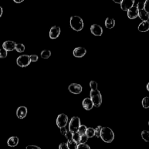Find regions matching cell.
<instances>
[{
    "label": "cell",
    "mask_w": 149,
    "mask_h": 149,
    "mask_svg": "<svg viewBox=\"0 0 149 149\" xmlns=\"http://www.w3.org/2000/svg\"><path fill=\"white\" fill-rule=\"evenodd\" d=\"M100 138L105 143H111L114 140L115 135L113 130L109 127H103Z\"/></svg>",
    "instance_id": "obj_1"
},
{
    "label": "cell",
    "mask_w": 149,
    "mask_h": 149,
    "mask_svg": "<svg viewBox=\"0 0 149 149\" xmlns=\"http://www.w3.org/2000/svg\"><path fill=\"white\" fill-rule=\"evenodd\" d=\"M70 25L72 29L79 32L83 29L84 27V22L80 16H72L70 19Z\"/></svg>",
    "instance_id": "obj_2"
},
{
    "label": "cell",
    "mask_w": 149,
    "mask_h": 149,
    "mask_svg": "<svg viewBox=\"0 0 149 149\" xmlns=\"http://www.w3.org/2000/svg\"><path fill=\"white\" fill-rule=\"evenodd\" d=\"M90 99L95 107H99L102 103V96L99 90H91L90 93Z\"/></svg>",
    "instance_id": "obj_3"
},
{
    "label": "cell",
    "mask_w": 149,
    "mask_h": 149,
    "mask_svg": "<svg viewBox=\"0 0 149 149\" xmlns=\"http://www.w3.org/2000/svg\"><path fill=\"white\" fill-rule=\"evenodd\" d=\"M81 125L80 118L78 117H73L70 121L69 124V130L73 134L78 132V130Z\"/></svg>",
    "instance_id": "obj_4"
},
{
    "label": "cell",
    "mask_w": 149,
    "mask_h": 149,
    "mask_svg": "<svg viewBox=\"0 0 149 149\" xmlns=\"http://www.w3.org/2000/svg\"><path fill=\"white\" fill-rule=\"evenodd\" d=\"M31 62L30 56L26 54L20 55L16 59V64L17 65L22 68H25L30 65Z\"/></svg>",
    "instance_id": "obj_5"
},
{
    "label": "cell",
    "mask_w": 149,
    "mask_h": 149,
    "mask_svg": "<svg viewBox=\"0 0 149 149\" xmlns=\"http://www.w3.org/2000/svg\"><path fill=\"white\" fill-rule=\"evenodd\" d=\"M68 121V118L66 115L65 114H60L56 120V123L59 128H64L66 126Z\"/></svg>",
    "instance_id": "obj_6"
},
{
    "label": "cell",
    "mask_w": 149,
    "mask_h": 149,
    "mask_svg": "<svg viewBox=\"0 0 149 149\" xmlns=\"http://www.w3.org/2000/svg\"><path fill=\"white\" fill-rule=\"evenodd\" d=\"M61 33V29L59 26H52L49 32V36L51 39H56L59 37Z\"/></svg>",
    "instance_id": "obj_7"
},
{
    "label": "cell",
    "mask_w": 149,
    "mask_h": 149,
    "mask_svg": "<svg viewBox=\"0 0 149 149\" xmlns=\"http://www.w3.org/2000/svg\"><path fill=\"white\" fill-rule=\"evenodd\" d=\"M82 87L81 85L78 83H72L68 87L69 91L73 94H80L82 91Z\"/></svg>",
    "instance_id": "obj_8"
},
{
    "label": "cell",
    "mask_w": 149,
    "mask_h": 149,
    "mask_svg": "<svg viewBox=\"0 0 149 149\" xmlns=\"http://www.w3.org/2000/svg\"><path fill=\"white\" fill-rule=\"evenodd\" d=\"M28 114V109L25 106L19 107L16 110V116L19 119L25 118Z\"/></svg>",
    "instance_id": "obj_9"
},
{
    "label": "cell",
    "mask_w": 149,
    "mask_h": 149,
    "mask_svg": "<svg viewBox=\"0 0 149 149\" xmlns=\"http://www.w3.org/2000/svg\"><path fill=\"white\" fill-rule=\"evenodd\" d=\"M90 31L94 35L96 36H100L102 35L103 30L102 27L98 24H93L90 27Z\"/></svg>",
    "instance_id": "obj_10"
},
{
    "label": "cell",
    "mask_w": 149,
    "mask_h": 149,
    "mask_svg": "<svg viewBox=\"0 0 149 149\" xmlns=\"http://www.w3.org/2000/svg\"><path fill=\"white\" fill-rule=\"evenodd\" d=\"M139 14V9L136 6L134 5L127 11L128 17L130 19H134L138 17Z\"/></svg>",
    "instance_id": "obj_11"
},
{
    "label": "cell",
    "mask_w": 149,
    "mask_h": 149,
    "mask_svg": "<svg viewBox=\"0 0 149 149\" xmlns=\"http://www.w3.org/2000/svg\"><path fill=\"white\" fill-rule=\"evenodd\" d=\"M87 52V50L85 48L79 47L75 48L73 51V55L75 57L77 58H81L83 57V56L85 55V54Z\"/></svg>",
    "instance_id": "obj_12"
},
{
    "label": "cell",
    "mask_w": 149,
    "mask_h": 149,
    "mask_svg": "<svg viewBox=\"0 0 149 149\" xmlns=\"http://www.w3.org/2000/svg\"><path fill=\"white\" fill-rule=\"evenodd\" d=\"M135 1L134 0H123L121 4V8L123 11H128L130 8L134 5Z\"/></svg>",
    "instance_id": "obj_13"
},
{
    "label": "cell",
    "mask_w": 149,
    "mask_h": 149,
    "mask_svg": "<svg viewBox=\"0 0 149 149\" xmlns=\"http://www.w3.org/2000/svg\"><path fill=\"white\" fill-rule=\"evenodd\" d=\"M16 43L13 41L7 40L4 42L3 44V48L8 51H12L15 50V46Z\"/></svg>",
    "instance_id": "obj_14"
},
{
    "label": "cell",
    "mask_w": 149,
    "mask_h": 149,
    "mask_svg": "<svg viewBox=\"0 0 149 149\" xmlns=\"http://www.w3.org/2000/svg\"><path fill=\"white\" fill-rule=\"evenodd\" d=\"M82 105L83 108L87 111H89L93 108V107H94L93 103L90 99V98H86L83 100L82 102Z\"/></svg>",
    "instance_id": "obj_15"
},
{
    "label": "cell",
    "mask_w": 149,
    "mask_h": 149,
    "mask_svg": "<svg viewBox=\"0 0 149 149\" xmlns=\"http://www.w3.org/2000/svg\"><path fill=\"white\" fill-rule=\"evenodd\" d=\"M19 138L17 136H11L10 137L7 141V144L9 147H15L19 143Z\"/></svg>",
    "instance_id": "obj_16"
},
{
    "label": "cell",
    "mask_w": 149,
    "mask_h": 149,
    "mask_svg": "<svg viewBox=\"0 0 149 149\" xmlns=\"http://www.w3.org/2000/svg\"><path fill=\"white\" fill-rule=\"evenodd\" d=\"M139 31L141 32H146L149 30V21H143L138 26Z\"/></svg>",
    "instance_id": "obj_17"
},
{
    "label": "cell",
    "mask_w": 149,
    "mask_h": 149,
    "mask_svg": "<svg viewBox=\"0 0 149 149\" xmlns=\"http://www.w3.org/2000/svg\"><path fill=\"white\" fill-rule=\"evenodd\" d=\"M138 16L140 19H142L143 21H147L149 19V13L147 12H146L144 9L139 10Z\"/></svg>",
    "instance_id": "obj_18"
},
{
    "label": "cell",
    "mask_w": 149,
    "mask_h": 149,
    "mask_svg": "<svg viewBox=\"0 0 149 149\" xmlns=\"http://www.w3.org/2000/svg\"><path fill=\"white\" fill-rule=\"evenodd\" d=\"M115 20L113 18L107 17L105 21V25L108 29H113L115 26Z\"/></svg>",
    "instance_id": "obj_19"
},
{
    "label": "cell",
    "mask_w": 149,
    "mask_h": 149,
    "mask_svg": "<svg viewBox=\"0 0 149 149\" xmlns=\"http://www.w3.org/2000/svg\"><path fill=\"white\" fill-rule=\"evenodd\" d=\"M86 135L88 138H91L95 136V129L93 128H88L87 129Z\"/></svg>",
    "instance_id": "obj_20"
},
{
    "label": "cell",
    "mask_w": 149,
    "mask_h": 149,
    "mask_svg": "<svg viewBox=\"0 0 149 149\" xmlns=\"http://www.w3.org/2000/svg\"><path fill=\"white\" fill-rule=\"evenodd\" d=\"M67 146L68 149H77L78 144L77 143L75 142H74L73 140H68L67 142Z\"/></svg>",
    "instance_id": "obj_21"
},
{
    "label": "cell",
    "mask_w": 149,
    "mask_h": 149,
    "mask_svg": "<svg viewBox=\"0 0 149 149\" xmlns=\"http://www.w3.org/2000/svg\"><path fill=\"white\" fill-rule=\"evenodd\" d=\"M51 55V52L48 50H44L42 51L40 55L41 57L43 59H48Z\"/></svg>",
    "instance_id": "obj_22"
},
{
    "label": "cell",
    "mask_w": 149,
    "mask_h": 149,
    "mask_svg": "<svg viewBox=\"0 0 149 149\" xmlns=\"http://www.w3.org/2000/svg\"><path fill=\"white\" fill-rule=\"evenodd\" d=\"M142 139L146 142H149V132L147 130H143L141 134Z\"/></svg>",
    "instance_id": "obj_23"
},
{
    "label": "cell",
    "mask_w": 149,
    "mask_h": 149,
    "mask_svg": "<svg viewBox=\"0 0 149 149\" xmlns=\"http://www.w3.org/2000/svg\"><path fill=\"white\" fill-rule=\"evenodd\" d=\"M25 50V46L23 44H16L15 46V50L18 52H23Z\"/></svg>",
    "instance_id": "obj_24"
},
{
    "label": "cell",
    "mask_w": 149,
    "mask_h": 149,
    "mask_svg": "<svg viewBox=\"0 0 149 149\" xmlns=\"http://www.w3.org/2000/svg\"><path fill=\"white\" fill-rule=\"evenodd\" d=\"M87 128L86 127V126H85V125H81L80 126V127L79 128V129L78 130V132L79 134V135L81 136L85 135L86 130H87Z\"/></svg>",
    "instance_id": "obj_25"
},
{
    "label": "cell",
    "mask_w": 149,
    "mask_h": 149,
    "mask_svg": "<svg viewBox=\"0 0 149 149\" xmlns=\"http://www.w3.org/2000/svg\"><path fill=\"white\" fill-rule=\"evenodd\" d=\"M81 135L78 132L73 133V136H72V140L75 142L79 144L80 143V140H81Z\"/></svg>",
    "instance_id": "obj_26"
},
{
    "label": "cell",
    "mask_w": 149,
    "mask_h": 149,
    "mask_svg": "<svg viewBox=\"0 0 149 149\" xmlns=\"http://www.w3.org/2000/svg\"><path fill=\"white\" fill-rule=\"evenodd\" d=\"M142 104L143 107L144 108H149V97H145L144 98H143L142 101Z\"/></svg>",
    "instance_id": "obj_27"
},
{
    "label": "cell",
    "mask_w": 149,
    "mask_h": 149,
    "mask_svg": "<svg viewBox=\"0 0 149 149\" xmlns=\"http://www.w3.org/2000/svg\"><path fill=\"white\" fill-rule=\"evenodd\" d=\"M90 87L92 91L97 90V88H98V84L96 81H91L90 82Z\"/></svg>",
    "instance_id": "obj_28"
},
{
    "label": "cell",
    "mask_w": 149,
    "mask_h": 149,
    "mask_svg": "<svg viewBox=\"0 0 149 149\" xmlns=\"http://www.w3.org/2000/svg\"><path fill=\"white\" fill-rule=\"evenodd\" d=\"M8 52L4 48L0 49V58H5L7 57Z\"/></svg>",
    "instance_id": "obj_29"
},
{
    "label": "cell",
    "mask_w": 149,
    "mask_h": 149,
    "mask_svg": "<svg viewBox=\"0 0 149 149\" xmlns=\"http://www.w3.org/2000/svg\"><path fill=\"white\" fill-rule=\"evenodd\" d=\"M102 126H98L96 129H95V136L99 138H100V134H101V129H102Z\"/></svg>",
    "instance_id": "obj_30"
},
{
    "label": "cell",
    "mask_w": 149,
    "mask_h": 149,
    "mask_svg": "<svg viewBox=\"0 0 149 149\" xmlns=\"http://www.w3.org/2000/svg\"><path fill=\"white\" fill-rule=\"evenodd\" d=\"M88 137L85 135H82L81 136V140H80V143H82V144H86V142H87L88 140ZM79 143V144H80Z\"/></svg>",
    "instance_id": "obj_31"
},
{
    "label": "cell",
    "mask_w": 149,
    "mask_h": 149,
    "mask_svg": "<svg viewBox=\"0 0 149 149\" xmlns=\"http://www.w3.org/2000/svg\"><path fill=\"white\" fill-rule=\"evenodd\" d=\"M77 149H91V148L89 147V146L88 144H87L86 143V144L80 143L78 144Z\"/></svg>",
    "instance_id": "obj_32"
},
{
    "label": "cell",
    "mask_w": 149,
    "mask_h": 149,
    "mask_svg": "<svg viewBox=\"0 0 149 149\" xmlns=\"http://www.w3.org/2000/svg\"><path fill=\"white\" fill-rule=\"evenodd\" d=\"M29 56H30V59L31 62H36V61H37V60H39L38 56L36 54H32Z\"/></svg>",
    "instance_id": "obj_33"
},
{
    "label": "cell",
    "mask_w": 149,
    "mask_h": 149,
    "mask_svg": "<svg viewBox=\"0 0 149 149\" xmlns=\"http://www.w3.org/2000/svg\"><path fill=\"white\" fill-rule=\"evenodd\" d=\"M144 3H145V1H140L137 4L136 7H137V8H138L139 10H141V9H144Z\"/></svg>",
    "instance_id": "obj_34"
},
{
    "label": "cell",
    "mask_w": 149,
    "mask_h": 149,
    "mask_svg": "<svg viewBox=\"0 0 149 149\" xmlns=\"http://www.w3.org/2000/svg\"><path fill=\"white\" fill-rule=\"evenodd\" d=\"M72 136H73V133H72L70 131L68 130V131H67L65 136L68 139V140H72Z\"/></svg>",
    "instance_id": "obj_35"
},
{
    "label": "cell",
    "mask_w": 149,
    "mask_h": 149,
    "mask_svg": "<svg viewBox=\"0 0 149 149\" xmlns=\"http://www.w3.org/2000/svg\"><path fill=\"white\" fill-rule=\"evenodd\" d=\"M144 9L149 13V0H147L145 1Z\"/></svg>",
    "instance_id": "obj_36"
},
{
    "label": "cell",
    "mask_w": 149,
    "mask_h": 149,
    "mask_svg": "<svg viewBox=\"0 0 149 149\" xmlns=\"http://www.w3.org/2000/svg\"><path fill=\"white\" fill-rule=\"evenodd\" d=\"M26 149H42L39 146L36 145H29L26 147Z\"/></svg>",
    "instance_id": "obj_37"
},
{
    "label": "cell",
    "mask_w": 149,
    "mask_h": 149,
    "mask_svg": "<svg viewBox=\"0 0 149 149\" xmlns=\"http://www.w3.org/2000/svg\"><path fill=\"white\" fill-rule=\"evenodd\" d=\"M58 149H68L67 144L65 143H62L60 144L59 146V148Z\"/></svg>",
    "instance_id": "obj_38"
},
{
    "label": "cell",
    "mask_w": 149,
    "mask_h": 149,
    "mask_svg": "<svg viewBox=\"0 0 149 149\" xmlns=\"http://www.w3.org/2000/svg\"><path fill=\"white\" fill-rule=\"evenodd\" d=\"M67 129H66L65 127L64 128H60V132H61V134L63 135V136H65L66 132H67Z\"/></svg>",
    "instance_id": "obj_39"
},
{
    "label": "cell",
    "mask_w": 149,
    "mask_h": 149,
    "mask_svg": "<svg viewBox=\"0 0 149 149\" xmlns=\"http://www.w3.org/2000/svg\"><path fill=\"white\" fill-rule=\"evenodd\" d=\"M23 1V0H13V2L16 4H20Z\"/></svg>",
    "instance_id": "obj_40"
},
{
    "label": "cell",
    "mask_w": 149,
    "mask_h": 149,
    "mask_svg": "<svg viewBox=\"0 0 149 149\" xmlns=\"http://www.w3.org/2000/svg\"><path fill=\"white\" fill-rule=\"evenodd\" d=\"M3 13V9L1 6H0V17L2 16Z\"/></svg>",
    "instance_id": "obj_41"
},
{
    "label": "cell",
    "mask_w": 149,
    "mask_h": 149,
    "mask_svg": "<svg viewBox=\"0 0 149 149\" xmlns=\"http://www.w3.org/2000/svg\"><path fill=\"white\" fill-rule=\"evenodd\" d=\"M113 1L115 3H117V4H119L121 5V3H122V1H121V0H119V1H117V0H113Z\"/></svg>",
    "instance_id": "obj_42"
},
{
    "label": "cell",
    "mask_w": 149,
    "mask_h": 149,
    "mask_svg": "<svg viewBox=\"0 0 149 149\" xmlns=\"http://www.w3.org/2000/svg\"><path fill=\"white\" fill-rule=\"evenodd\" d=\"M146 88H147V90L149 91V82L148 83V84L147 85V86H146Z\"/></svg>",
    "instance_id": "obj_43"
},
{
    "label": "cell",
    "mask_w": 149,
    "mask_h": 149,
    "mask_svg": "<svg viewBox=\"0 0 149 149\" xmlns=\"http://www.w3.org/2000/svg\"><path fill=\"white\" fill-rule=\"evenodd\" d=\"M148 125H149V121H148Z\"/></svg>",
    "instance_id": "obj_44"
}]
</instances>
